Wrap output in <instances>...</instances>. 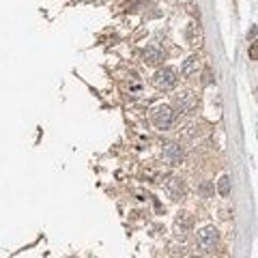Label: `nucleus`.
Returning a JSON list of instances; mask_svg holds the SVG:
<instances>
[{
    "mask_svg": "<svg viewBox=\"0 0 258 258\" xmlns=\"http://www.w3.org/2000/svg\"><path fill=\"white\" fill-rule=\"evenodd\" d=\"M168 249H170V256L172 258H183L185 254H187V247H185V245H170Z\"/></svg>",
    "mask_w": 258,
    "mask_h": 258,
    "instance_id": "13",
    "label": "nucleus"
},
{
    "mask_svg": "<svg viewBox=\"0 0 258 258\" xmlns=\"http://www.w3.org/2000/svg\"><path fill=\"white\" fill-rule=\"evenodd\" d=\"M213 191H215V187H213V183L211 181H203L198 185V194L203 198H211L213 196Z\"/></svg>",
    "mask_w": 258,
    "mask_h": 258,
    "instance_id": "11",
    "label": "nucleus"
},
{
    "mask_svg": "<svg viewBox=\"0 0 258 258\" xmlns=\"http://www.w3.org/2000/svg\"><path fill=\"white\" fill-rule=\"evenodd\" d=\"M172 106L174 112H181V114H191L198 108V97L191 91H176L172 95Z\"/></svg>",
    "mask_w": 258,
    "mask_h": 258,
    "instance_id": "2",
    "label": "nucleus"
},
{
    "mask_svg": "<svg viewBox=\"0 0 258 258\" xmlns=\"http://www.w3.org/2000/svg\"><path fill=\"white\" fill-rule=\"evenodd\" d=\"M217 191H220L224 198L230 196V179H228V176H222V179L217 181Z\"/></svg>",
    "mask_w": 258,
    "mask_h": 258,
    "instance_id": "12",
    "label": "nucleus"
},
{
    "mask_svg": "<svg viewBox=\"0 0 258 258\" xmlns=\"http://www.w3.org/2000/svg\"><path fill=\"white\" fill-rule=\"evenodd\" d=\"M191 226H194V220H191V215L189 213H179L174 217V235L176 237H187L189 235V230H191Z\"/></svg>",
    "mask_w": 258,
    "mask_h": 258,
    "instance_id": "8",
    "label": "nucleus"
},
{
    "mask_svg": "<svg viewBox=\"0 0 258 258\" xmlns=\"http://www.w3.org/2000/svg\"><path fill=\"white\" fill-rule=\"evenodd\" d=\"M151 120H153V125H155L157 129L166 132V129H170L176 123V112L170 106H157V108H153V112H151Z\"/></svg>",
    "mask_w": 258,
    "mask_h": 258,
    "instance_id": "3",
    "label": "nucleus"
},
{
    "mask_svg": "<svg viewBox=\"0 0 258 258\" xmlns=\"http://www.w3.org/2000/svg\"><path fill=\"white\" fill-rule=\"evenodd\" d=\"M247 54H249V60H258V39L249 43V52Z\"/></svg>",
    "mask_w": 258,
    "mask_h": 258,
    "instance_id": "14",
    "label": "nucleus"
},
{
    "mask_svg": "<svg viewBox=\"0 0 258 258\" xmlns=\"http://www.w3.org/2000/svg\"><path fill=\"white\" fill-rule=\"evenodd\" d=\"M142 60L151 64V67H157V64H161L166 60V52L161 50L159 45H147L142 50Z\"/></svg>",
    "mask_w": 258,
    "mask_h": 258,
    "instance_id": "7",
    "label": "nucleus"
},
{
    "mask_svg": "<svg viewBox=\"0 0 258 258\" xmlns=\"http://www.w3.org/2000/svg\"><path fill=\"white\" fill-rule=\"evenodd\" d=\"M200 69H203V60H200V56H189V58L183 62L181 74L185 78H198L200 76Z\"/></svg>",
    "mask_w": 258,
    "mask_h": 258,
    "instance_id": "9",
    "label": "nucleus"
},
{
    "mask_svg": "<svg viewBox=\"0 0 258 258\" xmlns=\"http://www.w3.org/2000/svg\"><path fill=\"white\" fill-rule=\"evenodd\" d=\"M191 258H200V256H191Z\"/></svg>",
    "mask_w": 258,
    "mask_h": 258,
    "instance_id": "16",
    "label": "nucleus"
},
{
    "mask_svg": "<svg viewBox=\"0 0 258 258\" xmlns=\"http://www.w3.org/2000/svg\"><path fill=\"white\" fill-rule=\"evenodd\" d=\"M161 155H164V159L170 166H179L183 161V157H185V149L179 142H166L164 147H161Z\"/></svg>",
    "mask_w": 258,
    "mask_h": 258,
    "instance_id": "5",
    "label": "nucleus"
},
{
    "mask_svg": "<svg viewBox=\"0 0 258 258\" xmlns=\"http://www.w3.org/2000/svg\"><path fill=\"white\" fill-rule=\"evenodd\" d=\"M256 32H258V28L254 26L252 30H249V32H247V39H252V37H256Z\"/></svg>",
    "mask_w": 258,
    "mask_h": 258,
    "instance_id": "15",
    "label": "nucleus"
},
{
    "mask_svg": "<svg viewBox=\"0 0 258 258\" xmlns=\"http://www.w3.org/2000/svg\"><path fill=\"white\" fill-rule=\"evenodd\" d=\"M217 243H220V232H217L215 226H205V228L198 230L196 235V245L205 252H215Z\"/></svg>",
    "mask_w": 258,
    "mask_h": 258,
    "instance_id": "4",
    "label": "nucleus"
},
{
    "mask_svg": "<svg viewBox=\"0 0 258 258\" xmlns=\"http://www.w3.org/2000/svg\"><path fill=\"white\" fill-rule=\"evenodd\" d=\"M185 39H187V43L191 47H196V45L203 43V32H200V28L196 24H189V26L185 28Z\"/></svg>",
    "mask_w": 258,
    "mask_h": 258,
    "instance_id": "10",
    "label": "nucleus"
},
{
    "mask_svg": "<svg viewBox=\"0 0 258 258\" xmlns=\"http://www.w3.org/2000/svg\"><path fill=\"white\" fill-rule=\"evenodd\" d=\"M151 82L157 91H172V88L179 84V71L174 67H161L155 71V76H153Z\"/></svg>",
    "mask_w": 258,
    "mask_h": 258,
    "instance_id": "1",
    "label": "nucleus"
},
{
    "mask_svg": "<svg viewBox=\"0 0 258 258\" xmlns=\"http://www.w3.org/2000/svg\"><path fill=\"white\" fill-rule=\"evenodd\" d=\"M164 191L172 200H181V198H185V194H187V185H185V181L179 179V176H170V179H166V183H164Z\"/></svg>",
    "mask_w": 258,
    "mask_h": 258,
    "instance_id": "6",
    "label": "nucleus"
}]
</instances>
